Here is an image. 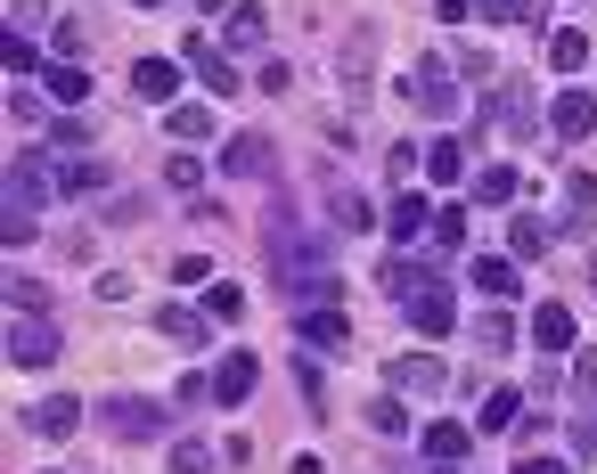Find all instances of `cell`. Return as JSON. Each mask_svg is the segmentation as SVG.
Wrapping results in <instances>:
<instances>
[{
	"label": "cell",
	"mask_w": 597,
	"mask_h": 474,
	"mask_svg": "<svg viewBox=\"0 0 597 474\" xmlns=\"http://www.w3.org/2000/svg\"><path fill=\"white\" fill-rule=\"evenodd\" d=\"M524 418H532V409H524V393H491V401H483V425H491V434H516Z\"/></svg>",
	"instance_id": "603a6c76"
},
{
	"label": "cell",
	"mask_w": 597,
	"mask_h": 474,
	"mask_svg": "<svg viewBox=\"0 0 597 474\" xmlns=\"http://www.w3.org/2000/svg\"><path fill=\"white\" fill-rule=\"evenodd\" d=\"M401 98H409L418 115H442V123H450V115H459V74H450L442 57H426V66L409 74V91H401Z\"/></svg>",
	"instance_id": "277c9868"
},
{
	"label": "cell",
	"mask_w": 597,
	"mask_h": 474,
	"mask_svg": "<svg viewBox=\"0 0 597 474\" xmlns=\"http://www.w3.org/2000/svg\"><path fill=\"white\" fill-rule=\"evenodd\" d=\"M41 91H50V107H82V98H91V74H82V66H50Z\"/></svg>",
	"instance_id": "d6986e66"
},
{
	"label": "cell",
	"mask_w": 597,
	"mask_h": 474,
	"mask_svg": "<svg viewBox=\"0 0 597 474\" xmlns=\"http://www.w3.org/2000/svg\"><path fill=\"white\" fill-rule=\"evenodd\" d=\"M467 9H475V0H434V17H442V25H459Z\"/></svg>",
	"instance_id": "b9f144b4"
},
{
	"label": "cell",
	"mask_w": 597,
	"mask_h": 474,
	"mask_svg": "<svg viewBox=\"0 0 597 474\" xmlns=\"http://www.w3.org/2000/svg\"><path fill=\"white\" fill-rule=\"evenodd\" d=\"M164 123H172V139H180V148H197V139H213V115H205V107H172Z\"/></svg>",
	"instance_id": "f1b7e54d"
},
{
	"label": "cell",
	"mask_w": 597,
	"mask_h": 474,
	"mask_svg": "<svg viewBox=\"0 0 597 474\" xmlns=\"http://www.w3.org/2000/svg\"><path fill=\"white\" fill-rule=\"evenodd\" d=\"M475 344H491V352H500V344H516V319H507V312H491V319H475Z\"/></svg>",
	"instance_id": "d590c367"
},
{
	"label": "cell",
	"mask_w": 597,
	"mask_h": 474,
	"mask_svg": "<svg viewBox=\"0 0 597 474\" xmlns=\"http://www.w3.org/2000/svg\"><path fill=\"white\" fill-rule=\"evenodd\" d=\"M507 254H516V262L548 254V230H541V221H532V213H516V221H507Z\"/></svg>",
	"instance_id": "d4e9b609"
},
{
	"label": "cell",
	"mask_w": 597,
	"mask_h": 474,
	"mask_svg": "<svg viewBox=\"0 0 597 474\" xmlns=\"http://www.w3.org/2000/svg\"><path fill=\"white\" fill-rule=\"evenodd\" d=\"M262 254H271V278L286 295H336V278H327V238L295 230V213H279L271 230H262Z\"/></svg>",
	"instance_id": "6da1fadb"
},
{
	"label": "cell",
	"mask_w": 597,
	"mask_h": 474,
	"mask_svg": "<svg viewBox=\"0 0 597 474\" xmlns=\"http://www.w3.org/2000/svg\"><path fill=\"white\" fill-rule=\"evenodd\" d=\"M9 303H17V312H50V286H41V278H9Z\"/></svg>",
	"instance_id": "e575fe53"
},
{
	"label": "cell",
	"mask_w": 597,
	"mask_h": 474,
	"mask_svg": "<svg viewBox=\"0 0 597 474\" xmlns=\"http://www.w3.org/2000/svg\"><path fill=\"white\" fill-rule=\"evenodd\" d=\"M516 474H565V459H516Z\"/></svg>",
	"instance_id": "7bdbcfd3"
},
{
	"label": "cell",
	"mask_w": 597,
	"mask_h": 474,
	"mask_svg": "<svg viewBox=\"0 0 597 474\" xmlns=\"http://www.w3.org/2000/svg\"><path fill=\"white\" fill-rule=\"evenodd\" d=\"M156 327H164L172 344H189V352H205V344H213V319H205V312H189V303H164V312H156Z\"/></svg>",
	"instance_id": "30bf717a"
},
{
	"label": "cell",
	"mask_w": 597,
	"mask_h": 474,
	"mask_svg": "<svg viewBox=\"0 0 597 474\" xmlns=\"http://www.w3.org/2000/svg\"><path fill=\"white\" fill-rule=\"evenodd\" d=\"M327 221H336L344 238H360L368 230V197L360 189H327Z\"/></svg>",
	"instance_id": "44dd1931"
},
{
	"label": "cell",
	"mask_w": 597,
	"mask_h": 474,
	"mask_svg": "<svg viewBox=\"0 0 597 474\" xmlns=\"http://www.w3.org/2000/svg\"><path fill=\"white\" fill-rule=\"evenodd\" d=\"M172 474H213V450L205 442H172Z\"/></svg>",
	"instance_id": "836d02e7"
},
{
	"label": "cell",
	"mask_w": 597,
	"mask_h": 474,
	"mask_svg": "<svg viewBox=\"0 0 597 474\" xmlns=\"http://www.w3.org/2000/svg\"><path fill=\"white\" fill-rule=\"evenodd\" d=\"M565 204H573V213H597V180L589 172H565Z\"/></svg>",
	"instance_id": "8d00e7d4"
},
{
	"label": "cell",
	"mask_w": 597,
	"mask_h": 474,
	"mask_svg": "<svg viewBox=\"0 0 597 474\" xmlns=\"http://www.w3.org/2000/svg\"><path fill=\"white\" fill-rule=\"evenodd\" d=\"M33 66H41L33 41H25V33H9V74H33Z\"/></svg>",
	"instance_id": "f35d334b"
},
{
	"label": "cell",
	"mask_w": 597,
	"mask_h": 474,
	"mask_svg": "<svg viewBox=\"0 0 597 474\" xmlns=\"http://www.w3.org/2000/svg\"><path fill=\"white\" fill-rule=\"evenodd\" d=\"M426 172H434L442 189H450V180L467 172V139H434V148H426Z\"/></svg>",
	"instance_id": "cb8c5ba5"
},
{
	"label": "cell",
	"mask_w": 597,
	"mask_h": 474,
	"mask_svg": "<svg viewBox=\"0 0 597 474\" xmlns=\"http://www.w3.org/2000/svg\"><path fill=\"white\" fill-rule=\"evenodd\" d=\"M189 9H230V0H189Z\"/></svg>",
	"instance_id": "f6af8a7d"
},
{
	"label": "cell",
	"mask_w": 597,
	"mask_h": 474,
	"mask_svg": "<svg viewBox=\"0 0 597 474\" xmlns=\"http://www.w3.org/2000/svg\"><path fill=\"white\" fill-rule=\"evenodd\" d=\"M426 474H450V466H426Z\"/></svg>",
	"instance_id": "7dc6e473"
},
{
	"label": "cell",
	"mask_w": 597,
	"mask_h": 474,
	"mask_svg": "<svg viewBox=\"0 0 597 474\" xmlns=\"http://www.w3.org/2000/svg\"><path fill=\"white\" fill-rule=\"evenodd\" d=\"M132 91L148 98V107L172 115V98H180V66H172V57H139V66H132Z\"/></svg>",
	"instance_id": "9c48e42d"
},
{
	"label": "cell",
	"mask_w": 597,
	"mask_h": 474,
	"mask_svg": "<svg viewBox=\"0 0 597 474\" xmlns=\"http://www.w3.org/2000/svg\"><path fill=\"white\" fill-rule=\"evenodd\" d=\"M467 442H475L467 425H426V459H434V466H459V459H467Z\"/></svg>",
	"instance_id": "7402d4cb"
},
{
	"label": "cell",
	"mask_w": 597,
	"mask_h": 474,
	"mask_svg": "<svg viewBox=\"0 0 597 474\" xmlns=\"http://www.w3.org/2000/svg\"><path fill=\"white\" fill-rule=\"evenodd\" d=\"M180 409H197V401H213V377H180V393H172Z\"/></svg>",
	"instance_id": "60d3db41"
},
{
	"label": "cell",
	"mask_w": 597,
	"mask_h": 474,
	"mask_svg": "<svg viewBox=\"0 0 597 474\" xmlns=\"http://www.w3.org/2000/svg\"><path fill=\"white\" fill-rule=\"evenodd\" d=\"M573 418H597V352H582L573 368Z\"/></svg>",
	"instance_id": "f546056e"
},
{
	"label": "cell",
	"mask_w": 597,
	"mask_h": 474,
	"mask_svg": "<svg viewBox=\"0 0 597 474\" xmlns=\"http://www.w3.org/2000/svg\"><path fill=\"white\" fill-rule=\"evenodd\" d=\"M245 312V286H205V319H213V327H230Z\"/></svg>",
	"instance_id": "4dcf8cb0"
},
{
	"label": "cell",
	"mask_w": 597,
	"mask_h": 474,
	"mask_svg": "<svg viewBox=\"0 0 597 474\" xmlns=\"http://www.w3.org/2000/svg\"><path fill=\"white\" fill-rule=\"evenodd\" d=\"M409 327H418V336H450V327H459V303H450L442 286H426V295L409 303Z\"/></svg>",
	"instance_id": "7c38bea8"
},
{
	"label": "cell",
	"mask_w": 597,
	"mask_h": 474,
	"mask_svg": "<svg viewBox=\"0 0 597 474\" xmlns=\"http://www.w3.org/2000/svg\"><path fill=\"white\" fill-rule=\"evenodd\" d=\"M132 9H164V0H132Z\"/></svg>",
	"instance_id": "bcb514c9"
},
{
	"label": "cell",
	"mask_w": 597,
	"mask_h": 474,
	"mask_svg": "<svg viewBox=\"0 0 597 474\" xmlns=\"http://www.w3.org/2000/svg\"><path fill=\"white\" fill-rule=\"evenodd\" d=\"M245 393H254V352H230V360L213 368V401H221V409H238Z\"/></svg>",
	"instance_id": "4fadbf2b"
},
{
	"label": "cell",
	"mask_w": 597,
	"mask_h": 474,
	"mask_svg": "<svg viewBox=\"0 0 597 474\" xmlns=\"http://www.w3.org/2000/svg\"><path fill=\"white\" fill-rule=\"evenodd\" d=\"M548 123H557V139H589V131H597V98H589V91H565Z\"/></svg>",
	"instance_id": "5bb4252c"
},
{
	"label": "cell",
	"mask_w": 597,
	"mask_h": 474,
	"mask_svg": "<svg viewBox=\"0 0 597 474\" xmlns=\"http://www.w3.org/2000/svg\"><path fill=\"white\" fill-rule=\"evenodd\" d=\"M385 230H394V245H409L418 230H434V213H426V197H394V213H385Z\"/></svg>",
	"instance_id": "ffe728a7"
},
{
	"label": "cell",
	"mask_w": 597,
	"mask_h": 474,
	"mask_svg": "<svg viewBox=\"0 0 597 474\" xmlns=\"http://www.w3.org/2000/svg\"><path fill=\"white\" fill-rule=\"evenodd\" d=\"M98 418L115 425V442H164V401H148V393H115Z\"/></svg>",
	"instance_id": "3957f363"
},
{
	"label": "cell",
	"mask_w": 597,
	"mask_h": 474,
	"mask_svg": "<svg viewBox=\"0 0 597 474\" xmlns=\"http://www.w3.org/2000/svg\"><path fill=\"white\" fill-rule=\"evenodd\" d=\"M41 172H50V189H57V197H98V189L115 180L98 156H50V148H41Z\"/></svg>",
	"instance_id": "5b68a950"
},
{
	"label": "cell",
	"mask_w": 597,
	"mask_h": 474,
	"mask_svg": "<svg viewBox=\"0 0 597 474\" xmlns=\"http://www.w3.org/2000/svg\"><path fill=\"white\" fill-rule=\"evenodd\" d=\"M295 327H303V344H327V352H336V344L353 336V327H344V312H303Z\"/></svg>",
	"instance_id": "484cf974"
},
{
	"label": "cell",
	"mask_w": 597,
	"mask_h": 474,
	"mask_svg": "<svg viewBox=\"0 0 597 474\" xmlns=\"http://www.w3.org/2000/svg\"><path fill=\"white\" fill-rule=\"evenodd\" d=\"M385 385H394V393H442V385H450V368H442L434 352H401L394 368H385Z\"/></svg>",
	"instance_id": "ba28073f"
},
{
	"label": "cell",
	"mask_w": 597,
	"mask_h": 474,
	"mask_svg": "<svg viewBox=\"0 0 597 474\" xmlns=\"http://www.w3.org/2000/svg\"><path fill=\"white\" fill-rule=\"evenodd\" d=\"M548 66H557V74H582V66H589V33H582V25H557V33H548Z\"/></svg>",
	"instance_id": "ac0fdd59"
},
{
	"label": "cell",
	"mask_w": 597,
	"mask_h": 474,
	"mask_svg": "<svg viewBox=\"0 0 597 474\" xmlns=\"http://www.w3.org/2000/svg\"><path fill=\"white\" fill-rule=\"evenodd\" d=\"M25 425H33V434H50V442H66L74 425H82V401H66V393H57V401H41Z\"/></svg>",
	"instance_id": "e0dca14e"
},
{
	"label": "cell",
	"mask_w": 597,
	"mask_h": 474,
	"mask_svg": "<svg viewBox=\"0 0 597 474\" xmlns=\"http://www.w3.org/2000/svg\"><path fill=\"white\" fill-rule=\"evenodd\" d=\"M434 238H442V254H459V245H467V213H459V204H442V213H434Z\"/></svg>",
	"instance_id": "d6a6232c"
},
{
	"label": "cell",
	"mask_w": 597,
	"mask_h": 474,
	"mask_svg": "<svg viewBox=\"0 0 597 474\" xmlns=\"http://www.w3.org/2000/svg\"><path fill=\"white\" fill-rule=\"evenodd\" d=\"M475 197H483V204H507V197H516V172H507V164H483V172H475Z\"/></svg>",
	"instance_id": "1f68e13d"
},
{
	"label": "cell",
	"mask_w": 597,
	"mask_h": 474,
	"mask_svg": "<svg viewBox=\"0 0 597 474\" xmlns=\"http://www.w3.org/2000/svg\"><path fill=\"white\" fill-rule=\"evenodd\" d=\"M172 278H180V286H205V278H213V262H205V254H180Z\"/></svg>",
	"instance_id": "74e56055"
},
{
	"label": "cell",
	"mask_w": 597,
	"mask_h": 474,
	"mask_svg": "<svg viewBox=\"0 0 597 474\" xmlns=\"http://www.w3.org/2000/svg\"><path fill=\"white\" fill-rule=\"evenodd\" d=\"M180 66H189V74H197L213 98H230V91H238V66L213 50V41H197V33H189V50H180Z\"/></svg>",
	"instance_id": "52a82bcc"
},
{
	"label": "cell",
	"mask_w": 597,
	"mask_h": 474,
	"mask_svg": "<svg viewBox=\"0 0 597 474\" xmlns=\"http://www.w3.org/2000/svg\"><path fill=\"white\" fill-rule=\"evenodd\" d=\"M532 123H541V115H532L524 91H491V131H500V139H532Z\"/></svg>",
	"instance_id": "8fae6325"
},
{
	"label": "cell",
	"mask_w": 597,
	"mask_h": 474,
	"mask_svg": "<svg viewBox=\"0 0 597 474\" xmlns=\"http://www.w3.org/2000/svg\"><path fill=\"white\" fill-rule=\"evenodd\" d=\"M475 286H483V295H516V262H507V254H483V262H475Z\"/></svg>",
	"instance_id": "83f0119b"
},
{
	"label": "cell",
	"mask_w": 597,
	"mask_h": 474,
	"mask_svg": "<svg viewBox=\"0 0 597 474\" xmlns=\"http://www.w3.org/2000/svg\"><path fill=\"white\" fill-rule=\"evenodd\" d=\"M221 172H230V180H271L279 172V148L262 131H238L230 148H221Z\"/></svg>",
	"instance_id": "8992f818"
},
{
	"label": "cell",
	"mask_w": 597,
	"mask_h": 474,
	"mask_svg": "<svg viewBox=\"0 0 597 474\" xmlns=\"http://www.w3.org/2000/svg\"><path fill=\"white\" fill-rule=\"evenodd\" d=\"M221 41H230V50H262V41H271V17H262L254 0H238L230 25H221Z\"/></svg>",
	"instance_id": "9a60e30c"
},
{
	"label": "cell",
	"mask_w": 597,
	"mask_h": 474,
	"mask_svg": "<svg viewBox=\"0 0 597 474\" xmlns=\"http://www.w3.org/2000/svg\"><path fill=\"white\" fill-rule=\"evenodd\" d=\"M205 180V156H172V189H197Z\"/></svg>",
	"instance_id": "ab89813d"
},
{
	"label": "cell",
	"mask_w": 597,
	"mask_h": 474,
	"mask_svg": "<svg viewBox=\"0 0 597 474\" xmlns=\"http://www.w3.org/2000/svg\"><path fill=\"white\" fill-rule=\"evenodd\" d=\"M57 352H66V327H57L50 312H17L9 319V360L17 368H50Z\"/></svg>",
	"instance_id": "7a4b0ae2"
},
{
	"label": "cell",
	"mask_w": 597,
	"mask_h": 474,
	"mask_svg": "<svg viewBox=\"0 0 597 474\" xmlns=\"http://www.w3.org/2000/svg\"><path fill=\"white\" fill-rule=\"evenodd\" d=\"M516 17H524V25H541V17H548V0H516Z\"/></svg>",
	"instance_id": "ee69618b"
},
{
	"label": "cell",
	"mask_w": 597,
	"mask_h": 474,
	"mask_svg": "<svg viewBox=\"0 0 597 474\" xmlns=\"http://www.w3.org/2000/svg\"><path fill=\"white\" fill-rule=\"evenodd\" d=\"M532 344H541V352H573V312L565 303H541V312H532Z\"/></svg>",
	"instance_id": "2e32d148"
},
{
	"label": "cell",
	"mask_w": 597,
	"mask_h": 474,
	"mask_svg": "<svg viewBox=\"0 0 597 474\" xmlns=\"http://www.w3.org/2000/svg\"><path fill=\"white\" fill-rule=\"evenodd\" d=\"M368 434H385V442L409 434V409H401L394 393H377V401H368Z\"/></svg>",
	"instance_id": "4316f807"
}]
</instances>
